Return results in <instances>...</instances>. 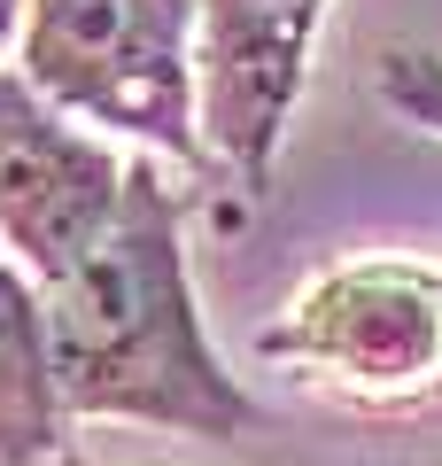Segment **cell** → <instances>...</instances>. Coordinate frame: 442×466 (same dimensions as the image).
Wrapping results in <instances>:
<instances>
[{"instance_id": "6da1fadb", "label": "cell", "mask_w": 442, "mask_h": 466, "mask_svg": "<svg viewBox=\"0 0 442 466\" xmlns=\"http://www.w3.org/2000/svg\"><path fill=\"white\" fill-rule=\"evenodd\" d=\"M39 311L70 420H140L171 435H241L264 420L202 334L186 280V195L156 156H132L116 226L39 288Z\"/></svg>"}, {"instance_id": "7a4b0ae2", "label": "cell", "mask_w": 442, "mask_h": 466, "mask_svg": "<svg viewBox=\"0 0 442 466\" xmlns=\"http://www.w3.org/2000/svg\"><path fill=\"white\" fill-rule=\"evenodd\" d=\"M24 78L55 109L140 133L171 164H202L195 125V32L202 0H24Z\"/></svg>"}, {"instance_id": "3957f363", "label": "cell", "mask_w": 442, "mask_h": 466, "mask_svg": "<svg viewBox=\"0 0 442 466\" xmlns=\"http://www.w3.org/2000/svg\"><path fill=\"white\" fill-rule=\"evenodd\" d=\"M256 350L365 412L442 404V265H334L256 334Z\"/></svg>"}, {"instance_id": "277c9868", "label": "cell", "mask_w": 442, "mask_h": 466, "mask_svg": "<svg viewBox=\"0 0 442 466\" xmlns=\"http://www.w3.org/2000/svg\"><path fill=\"white\" fill-rule=\"evenodd\" d=\"M125 156L78 133L24 70L0 63V241L24 257L39 288L63 280L125 210Z\"/></svg>"}, {"instance_id": "5b68a950", "label": "cell", "mask_w": 442, "mask_h": 466, "mask_svg": "<svg viewBox=\"0 0 442 466\" xmlns=\"http://www.w3.org/2000/svg\"><path fill=\"white\" fill-rule=\"evenodd\" d=\"M318 16H326V0H202L195 125H202V148L233 171L248 202L272 195Z\"/></svg>"}, {"instance_id": "8992f818", "label": "cell", "mask_w": 442, "mask_h": 466, "mask_svg": "<svg viewBox=\"0 0 442 466\" xmlns=\"http://www.w3.org/2000/svg\"><path fill=\"white\" fill-rule=\"evenodd\" d=\"M63 389L47 358V311L39 288L0 257V466H39L63 459Z\"/></svg>"}, {"instance_id": "52a82bcc", "label": "cell", "mask_w": 442, "mask_h": 466, "mask_svg": "<svg viewBox=\"0 0 442 466\" xmlns=\"http://www.w3.org/2000/svg\"><path fill=\"white\" fill-rule=\"evenodd\" d=\"M380 101H388L404 125L442 140V55L427 47H380Z\"/></svg>"}, {"instance_id": "ba28073f", "label": "cell", "mask_w": 442, "mask_h": 466, "mask_svg": "<svg viewBox=\"0 0 442 466\" xmlns=\"http://www.w3.org/2000/svg\"><path fill=\"white\" fill-rule=\"evenodd\" d=\"M16 8H24V0H0V32H8V24H16Z\"/></svg>"}, {"instance_id": "9c48e42d", "label": "cell", "mask_w": 442, "mask_h": 466, "mask_svg": "<svg viewBox=\"0 0 442 466\" xmlns=\"http://www.w3.org/2000/svg\"><path fill=\"white\" fill-rule=\"evenodd\" d=\"M55 466H85V459H78V451H63V459H55Z\"/></svg>"}]
</instances>
